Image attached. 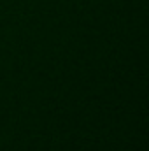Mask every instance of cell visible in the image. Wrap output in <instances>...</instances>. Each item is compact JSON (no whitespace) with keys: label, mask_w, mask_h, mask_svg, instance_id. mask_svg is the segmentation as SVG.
Instances as JSON below:
<instances>
[]
</instances>
